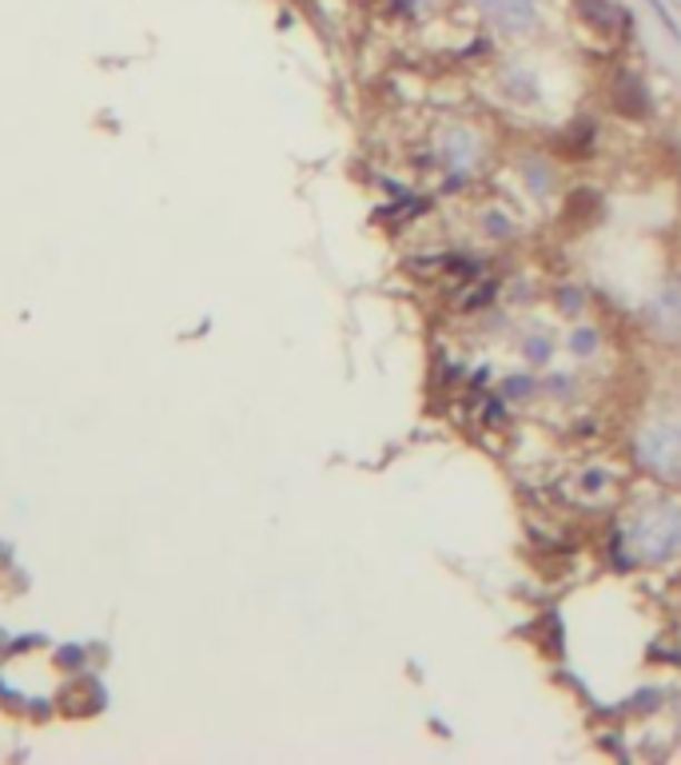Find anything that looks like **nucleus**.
<instances>
[{
	"instance_id": "1",
	"label": "nucleus",
	"mask_w": 681,
	"mask_h": 765,
	"mask_svg": "<svg viewBox=\"0 0 681 765\" xmlns=\"http://www.w3.org/2000/svg\"><path fill=\"white\" fill-rule=\"evenodd\" d=\"M474 4L502 37H530L542 24V0H474Z\"/></svg>"
},
{
	"instance_id": "2",
	"label": "nucleus",
	"mask_w": 681,
	"mask_h": 765,
	"mask_svg": "<svg viewBox=\"0 0 681 765\" xmlns=\"http://www.w3.org/2000/svg\"><path fill=\"white\" fill-rule=\"evenodd\" d=\"M570 9H574V17L582 20L590 32H598V37H618V29L634 32V17H630V9L618 4V0H570Z\"/></svg>"
},
{
	"instance_id": "3",
	"label": "nucleus",
	"mask_w": 681,
	"mask_h": 765,
	"mask_svg": "<svg viewBox=\"0 0 681 765\" xmlns=\"http://www.w3.org/2000/svg\"><path fill=\"white\" fill-rule=\"evenodd\" d=\"M642 463L658 475H678L681 467V430L658 427L642 439Z\"/></svg>"
},
{
	"instance_id": "4",
	"label": "nucleus",
	"mask_w": 681,
	"mask_h": 765,
	"mask_svg": "<svg viewBox=\"0 0 681 765\" xmlns=\"http://www.w3.org/2000/svg\"><path fill=\"white\" fill-rule=\"evenodd\" d=\"M610 105H614L622 116H630V120H642V116H650V88H645V80L634 77V72H618Z\"/></svg>"
},
{
	"instance_id": "5",
	"label": "nucleus",
	"mask_w": 681,
	"mask_h": 765,
	"mask_svg": "<svg viewBox=\"0 0 681 765\" xmlns=\"http://www.w3.org/2000/svg\"><path fill=\"white\" fill-rule=\"evenodd\" d=\"M570 347H574V355H594V347H598V331H594V327H582V331H574V339H570Z\"/></svg>"
},
{
	"instance_id": "6",
	"label": "nucleus",
	"mask_w": 681,
	"mask_h": 765,
	"mask_svg": "<svg viewBox=\"0 0 681 765\" xmlns=\"http://www.w3.org/2000/svg\"><path fill=\"white\" fill-rule=\"evenodd\" d=\"M526 359H530V364H546V359H550V339H526Z\"/></svg>"
},
{
	"instance_id": "7",
	"label": "nucleus",
	"mask_w": 681,
	"mask_h": 765,
	"mask_svg": "<svg viewBox=\"0 0 681 765\" xmlns=\"http://www.w3.org/2000/svg\"><path fill=\"white\" fill-rule=\"evenodd\" d=\"M645 4H650V9H653V17H658V20H662V24H665V32H670V37H678V40H681V32H678V24H673V17H670V9H665V4H662V0H645Z\"/></svg>"
},
{
	"instance_id": "8",
	"label": "nucleus",
	"mask_w": 681,
	"mask_h": 765,
	"mask_svg": "<svg viewBox=\"0 0 681 765\" xmlns=\"http://www.w3.org/2000/svg\"><path fill=\"white\" fill-rule=\"evenodd\" d=\"M506 391H511V395H530V379H506Z\"/></svg>"
}]
</instances>
